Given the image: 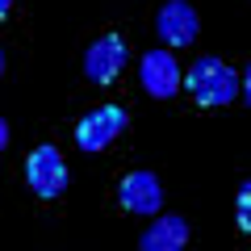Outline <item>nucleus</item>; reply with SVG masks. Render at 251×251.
Here are the masks:
<instances>
[{"instance_id":"10","label":"nucleus","mask_w":251,"mask_h":251,"mask_svg":"<svg viewBox=\"0 0 251 251\" xmlns=\"http://www.w3.org/2000/svg\"><path fill=\"white\" fill-rule=\"evenodd\" d=\"M4 147H9V122L0 117V151H4Z\"/></svg>"},{"instance_id":"8","label":"nucleus","mask_w":251,"mask_h":251,"mask_svg":"<svg viewBox=\"0 0 251 251\" xmlns=\"http://www.w3.org/2000/svg\"><path fill=\"white\" fill-rule=\"evenodd\" d=\"M184 247H188V222L180 214H155V222L138 239V251H184Z\"/></svg>"},{"instance_id":"12","label":"nucleus","mask_w":251,"mask_h":251,"mask_svg":"<svg viewBox=\"0 0 251 251\" xmlns=\"http://www.w3.org/2000/svg\"><path fill=\"white\" fill-rule=\"evenodd\" d=\"M0 75H4V46H0Z\"/></svg>"},{"instance_id":"9","label":"nucleus","mask_w":251,"mask_h":251,"mask_svg":"<svg viewBox=\"0 0 251 251\" xmlns=\"http://www.w3.org/2000/svg\"><path fill=\"white\" fill-rule=\"evenodd\" d=\"M239 230H251V188L239 184Z\"/></svg>"},{"instance_id":"2","label":"nucleus","mask_w":251,"mask_h":251,"mask_svg":"<svg viewBox=\"0 0 251 251\" xmlns=\"http://www.w3.org/2000/svg\"><path fill=\"white\" fill-rule=\"evenodd\" d=\"M126 122H130L126 105H100V109H92V113H84L80 126H75V147H80V151H105V147L126 130Z\"/></svg>"},{"instance_id":"5","label":"nucleus","mask_w":251,"mask_h":251,"mask_svg":"<svg viewBox=\"0 0 251 251\" xmlns=\"http://www.w3.org/2000/svg\"><path fill=\"white\" fill-rule=\"evenodd\" d=\"M155 34H159V42H168V50H176V46H193L201 34V17L197 9L188 4V0H168L159 9V17H155Z\"/></svg>"},{"instance_id":"1","label":"nucleus","mask_w":251,"mask_h":251,"mask_svg":"<svg viewBox=\"0 0 251 251\" xmlns=\"http://www.w3.org/2000/svg\"><path fill=\"white\" fill-rule=\"evenodd\" d=\"M180 88L193 92V100H197L201 109H226L243 92V75L234 72L230 63H222L218 54H201V59L180 75Z\"/></svg>"},{"instance_id":"6","label":"nucleus","mask_w":251,"mask_h":251,"mask_svg":"<svg viewBox=\"0 0 251 251\" xmlns=\"http://www.w3.org/2000/svg\"><path fill=\"white\" fill-rule=\"evenodd\" d=\"M117 197H122V205L130 209V214L155 218V214L163 209V184H159V176H155V172L138 168V172H130V176H122Z\"/></svg>"},{"instance_id":"11","label":"nucleus","mask_w":251,"mask_h":251,"mask_svg":"<svg viewBox=\"0 0 251 251\" xmlns=\"http://www.w3.org/2000/svg\"><path fill=\"white\" fill-rule=\"evenodd\" d=\"M9 9H13V0H0V17H9Z\"/></svg>"},{"instance_id":"3","label":"nucleus","mask_w":251,"mask_h":251,"mask_svg":"<svg viewBox=\"0 0 251 251\" xmlns=\"http://www.w3.org/2000/svg\"><path fill=\"white\" fill-rule=\"evenodd\" d=\"M25 180H29V188H34L38 197H46V201L59 197L63 188H67V163H63L59 147H50V143L34 147L29 159H25Z\"/></svg>"},{"instance_id":"7","label":"nucleus","mask_w":251,"mask_h":251,"mask_svg":"<svg viewBox=\"0 0 251 251\" xmlns=\"http://www.w3.org/2000/svg\"><path fill=\"white\" fill-rule=\"evenodd\" d=\"M122 67H126V38L117 34H100L84 54V75L92 84H113L122 75Z\"/></svg>"},{"instance_id":"4","label":"nucleus","mask_w":251,"mask_h":251,"mask_svg":"<svg viewBox=\"0 0 251 251\" xmlns=\"http://www.w3.org/2000/svg\"><path fill=\"white\" fill-rule=\"evenodd\" d=\"M180 63H176V54L172 50H147L143 59H138V80H143V92L147 97H155V100H172L180 92Z\"/></svg>"}]
</instances>
